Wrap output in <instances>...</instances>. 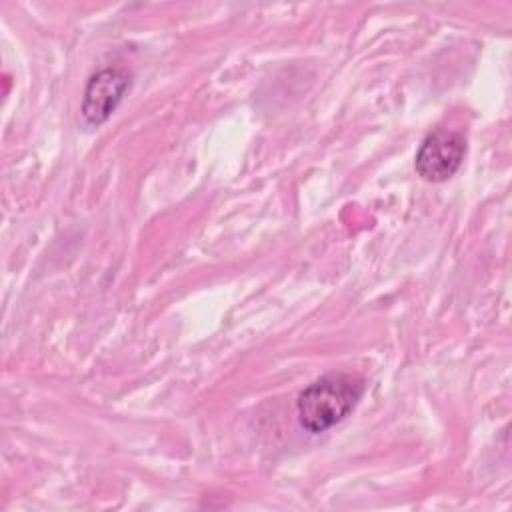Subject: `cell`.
<instances>
[{"label":"cell","instance_id":"obj_1","mask_svg":"<svg viewBox=\"0 0 512 512\" xmlns=\"http://www.w3.org/2000/svg\"><path fill=\"white\" fill-rule=\"evenodd\" d=\"M364 394V380L348 372H332L308 384L298 400L296 414L300 426L310 434H320L354 412Z\"/></svg>","mask_w":512,"mask_h":512},{"label":"cell","instance_id":"obj_2","mask_svg":"<svg viewBox=\"0 0 512 512\" xmlns=\"http://www.w3.org/2000/svg\"><path fill=\"white\" fill-rule=\"evenodd\" d=\"M466 156V138L448 128H436L422 140L414 168L426 182H446L452 178Z\"/></svg>","mask_w":512,"mask_h":512},{"label":"cell","instance_id":"obj_3","mask_svg":"<svg viewBox=\"0 0 512 512\" xmlns=\"http://www.w3.org/2000/svg\"><path fill=\"white\" fill-rule=\"evenodd\" d=\"M132 84V74L126 68H102L86 82L80 114L86 126L104 124L122 102Z\"/></svg>","mask_w":512,"mask_h":512}]
</instances>
